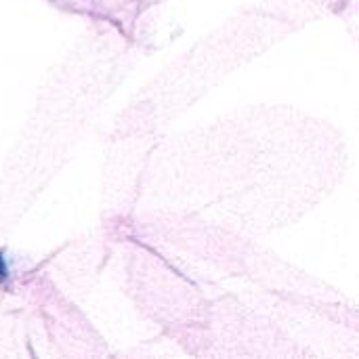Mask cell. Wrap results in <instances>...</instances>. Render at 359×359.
I'll return each instance as SVG.
<instances>
[{"instance_id":"obj_1","label":"cell","mask_w":359,"mask_h":359,"mask_svg":"<svg viewBox=\"0 0 359 359\" xmlns=\"http://www.w3.org/2000/svg\"><path fill=\"white\" fill-rule=\"evenodd\" d=\"M6 278V265H4V261H2V257H0V282Z\"/></svg>"}]
</instances>
